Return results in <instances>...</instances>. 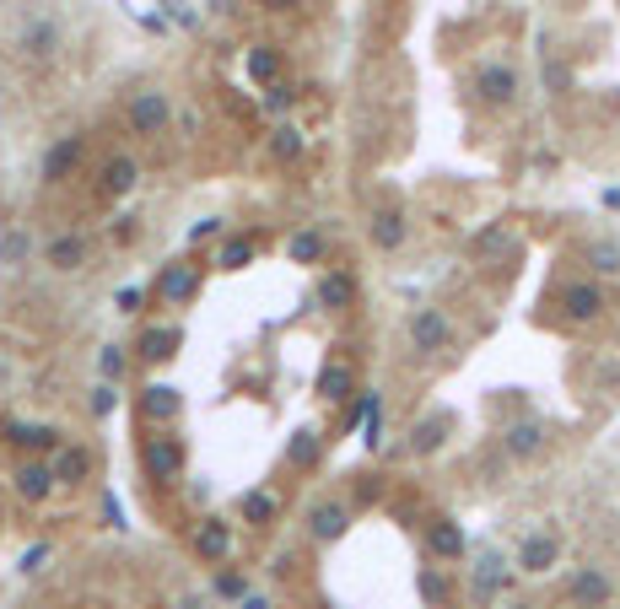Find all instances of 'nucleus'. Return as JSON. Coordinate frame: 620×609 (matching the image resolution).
Wrapping results in <instances>:
<instances>
[{"mask_svg": "<svg viewBox=\"0 0 620 609\" xmlns=\"http://www.w3.org/2000/svg\"><path fill=\"white\" fill-rule=\"evenodd\" d=\"M405 329H410V345H416L421 356H443V351H454V318H448L443 308H416Z\"/></svg>", "mask_w": 620, "mask_h": 609, "instance_id": "obj_1", "label": "nucleus"}, {"mask_svg": "<svg viewBox=\"0 0 620 609\" xmlns=\"http://www.w3.org/2000/svg\"><path fill=\"white\" fill-rule=\"evenodd\" d=\"M167 119H173L167 92L146 86V92H135V97H130V130H135V135H162V130H167Z\"/></svg>", "mask_w": 620, "mask_h": 609, "instance_id": "obj_2", "label": "nucleus"}, {"mask_svg": "<svg viewBox=\"0 0 620 609\" xmlns=\"http://www.w3.org/2000/svg\"><path fill=\"white\" fill-rule=\"evenodd\" d=\"M567 599H572L578 609H605L610 599H616V583H610L605 567H583V572L567 583Z\"/></svg>", "mask_w": 620, "mask_h": 609, "instance_id": "obj_3", "label": "nucleus"}, {"mask_svg": "<svg viewBox=\"0 0 620 609\" xmlns=\"http://www.w3.org/2000/svg\"><path fill=\"white\" fill-rule=\"evenodd\" d=\"M367 237H373V248H378V254H394V248H405V237H410V221H405V210H394V205L373 210V221H367Z\"/></svg>", "mask_w": 620, "mask_h": 609, "instance_id": "obj_4", "label": "nucleus"}, {"mask_svg": "<svg viewBox=\"0 0 620 609\" xmlns=\"http://www.w3.org/2000/svg\"><path fill=\"white\" fill-rule=\"evenodd\" d=\"M502 453H508V459H540V453H545V421H535V416L513 421V426L502 432Z\"/></svg>", "mask_w": 620, "mask_h": 609, "instance_id": "obj_5", "label": "nucleus"}, {"mask_svg": "<svg viewBox=\"0 0 620 609\" xmlns=\"http://www.w3.org/2000/svg\"><path fill=\"white\" fill-rule=\"evenodd\" d=\"M140 464H146L151 480H173V475L184 470V448H178L173 437H151V443L140 448Z\"/></svg>", "mask_w": 620, "mask_h": 609, "instance_id": "obj_6", "label": "nucleus"}, {"mask_svg": "<svg viewBox=\"0 0 620 609\" xmlns=\"http://www.w3.org/2000/svg\"><path fill=\"white\" fill-rule=\"evenodd\" d=\"M427 551H432L437 561H464L470 540H464V529H459L454 518H432V524H427Z\"/></svg>", "mask_w": 620, "mask_h": 609, "instance_id": "obj_7", "label": "nucleus"}, {"mask_svg": "<svg viewBox=\"0 0 620 609\" xmlns=\"http://www.w3.org/2000/svg\"><path fill=\"white\" fill-rule=\"evenodd\" d=\"M475 92H481V103H513L518 97V70L513 65H481Z\"/></svg>", "mask_w": 620, "mask_h": 609, "instance_id": "obj_8", "label": "nucleus"}, {"mask_svg": "<svg viewBox=\"0 0 620 609\" xmlns=\"http://www.w3.org/2000/svg\"><path fill=\"white\" fill-rule=\"evenodd\" d=\"M194 291H200V264H167V270L157 275V297H162V302H173V308H178V302H189Z\"/></svg>", "mask_w": 620, "mask_h": 609, "instance_id": "obj_9", "label": "nucleus"}, {"mask_svg": "<svg viewBox=\"0 0 620 609\" xmlns=\"http://www.w3.org/2000/svg\"><path fill=\"white\" fill-rule=\"evenodd\" d=\"M562 308H567V318H572V324H589V318H599V313H605V291H599L594 281H572V286L562 291Z\"/></svg>", "mask_w": 620, "mask_h": 609, "instance_id": "obj_10", "label": "nucleus"}, {"mask_svg": "<svg viewBox=\"0 0 620 609\" xmlns=\"http://www.w3.org/2000/svg\"><path fill=\"white\" fill-rule=\"evenodd\" d=\"M448 432H454V416H448V410H432L427 421H416V426H410V453H416V459L437 453V448L448 443Z\"/></svg>", "mask_w": 620, "mask_h": 609, "instance_id": "obj_11", "label": "nucleus"}, {"mask_svg": "<svg viewBox=\"0 0 620 609\" xmlns=\"http://www.w3.org/2000/svg\"><path fill=\"white\" fill-rule=\"evenodd\" d=\"M556 556H562V540H556V534H545V529H540V534H529V540L518 545V567H524L529 578L551 572V567H556Z\"/></svg>", "mask_w": 620, "mask_h": 609, "instance_id": "obj_12", "label": "nucleus"}, {"mask_svg": "<svg viewBox=\"0 0 620 609\" xmlns=\"http://www.w3.org/2000/svg\"><path fill=\"white\" fill-rule=\"evenodd\" d=\"M508 561H502V551H486L481 561H475V578H470V594H475V605H491L497 599V588L508 583V572H502Z\"/></svg>", "mask_w": 620, "mask_h": 609, "instance_id": "obj_13", "label": "nucleus"}, {"mask_svg": "<svg viewBox=\"0 0 620 609\" xmlns=\"http://www.w3.org/2000/svg\"><path fill=\"white\" fill-rule=\"evenodd\" d=\"M49 475H54V486H81L86 475H92V453L86 448H54V464H49Z\"/></svg>", "mask_w": 620, "mask_h": 609, "instance_id": "obj_14", "label": "nucleus"}, {"mask_svg": "<svg viewBox=\"0 0 620 609\" xmlns=\"http://www.w3.org/2000/svg\"><path fill=\"white\" fill-rule=\"evenodd\" d=\"M227 551H232V524L205 518V524L194 529V556H200V561H227Z\"/></svg>", "mask_w": 620, "mask_h": 609, "instance_id": "obj_15", "label": "nucleus"}, {"mask_svg": "<svg viewBox=\"0 0 620 609\" xmlns=\"http://www.w3.org/2000/svg\"><path fill=\"white\" fill-rule=\"evenodd\" d=\"M308 529H313V540H324V545H335L346 529H351V513L340 507V502H319L313 513H308Z\"/></svg>", "mask_w": 620, "mask_h": 609, "instance_id": "obj_16", "label": "nucleus"}, {"mask_svg": "<svg viewBox=\"0 0 620 609\" xmlns=\"http://www.w3.org/2000/svg\"><path fill=\"white\" fill-rule=\"evenodd\" d=\"M324 254H329V237L313 232V227H297V232L286 237V259H292V264H324Z\"/></svg>", "mask_w": 620, "mask_h": 609, "instance_id": "obj_17", "label": "nucleus"}, {"mask_svg": "<svg viewBox=\"0 0 620 609\" xmlns=\"http://www.w3.org/2000/svg\"><path fill=\"white\" fill-rule=\"evenodd\" d=\"M54 49H59V27H54V22H27V27H22V54L54 59Z\"/></svg>", "mask_w": 620, "mask_h": 609, "instance_id": "obj_18", "label": "nucleus"}, {"mask_svg": "<svg viewBox=\"0 0 620 609\" xmlns=\"http://www.w3.org/2000/svg\"><path fill=\"white\" fill-rule=\"evenodd\" d=\"M351 302H356V281H351L346 270H329V275L319 281V308H335V313H340V308H351Z\"/></svg>", "mask_w": 620, "mask_h": 609, "instance_id": "obj_19", "label": "nucleus"}, {"mask_svg": "<svg viewBox=\"0 0 620 609\" xmlns=\"http://www.w3.org/2000/svg\"><path fill=\"white\" fill-rule=\"evenodd\" d=\"M11 480H16V497H22V502H43V497L54 491V475H49V464H22Z\"/></svg>", "mask_w": 620, "mask_h": 609, "instance_id": "obj_20", "label": "nucleus"}, {"mask_svg": "<svg viewBox=\"0 0 620 609\" xmlns=\"http://www.w3.org/2000/svg\"><path fill=\"white\" fill-rule=\"evenodd\" d=\"M43 254H49V264H54V270H81V264H86V237L65 232V237H54Z\"/></svg>", "mask_w": 620, "mask_h": 609, "instance_id": "obj_21", "label": "nucleus"}, {"mask_svg": "<svg viewBox=\"0 0 620 609\" xmlns=\"http://www.w3.org/2000/svg\"><path fill=\"white\" fill-rule=\"evenodd\" d=\"M140 410H146L151 421H173V416L184 410V399H178V389H167V383H151V389L140 394Z\"/></svg>", "mask_w": 620, "mask_h": 609, "instance_id": "obj_22", "label": "nucleus"}, {"mask_svg": "<svg viewBox=\"0 0 620 609\" xmlns=\"http://www.w3.org/2000/svg\"><path fill=\"white\" fill-rule=\"evenodd\" d=\"M76 162H81V140H76V135H65L59 146H49V157H43V178H65Z\"/></svg>", "mask_w": 620, "mask_h": 609, "instance_id": "obj_23", "label": "nucleus"}, {"mask_svg": "<svg viewBox=\"0 0 620 609\" xmlns=\"http://www.w3.org/2000/svg\"><path fill=\"white\" fill-rule=\"evenodd\" d=\"M135 178H140V167H135L130 157H108V162H103V189H108V194H130Z\"/></svg>", "mask_w": 620, "mask_h": 609, "instance_id": "obj_24", "label": "nucleus"}, {"mask_svg": "<svg viewBox=\"0 0 620 609\" xmlns=\"http://www.w3.org/2000/svg\"><path fill=\"white\" fill-rule=\"evenodd\" d=\"M178 345H184L178 329H146V335H140V356H146V362H167Z\"/></svg>", "mask_w": 620, "mask_h": 609, "instance_id": "obj_25", "label": "nucleus"}, {"mask_svg": "<svg viewBox=\"0 0 620 609\" xmlns=\"http://www.w3.org/2000/svg\"><path fill=\"white\" fill-rule=\"evenodd\" d=\"M302 146H308V140H302V130H297V124H275V130H270V151H275L281 162H297V157H302Z\"/></svg>", "mask_w": 620, "mask_h": 609, "instance_id": "obj_26", "label": "nucleus"}, {"mask_svg": "<svg viewBox=\"0 0 620 609\" xmlns=\"http://www.w3.org/2000/svg\"><path fill=\"white\" fill-rule=\"evenodd\" d=\"M351 383H356V378H351V367H346V362H329V367H324V378H319L324 399H335V405H340V399H351Z\"/></svg>", "mask_w": 620, "mask_h": 609, "instance_id": "obj_27", "label": "nucleus"}, {"mask_svg": "<svg viewBox=\"0 0 620 609\" xmlns=\"http://www.w3.org/2000/svg\"><path fill=\"white\" fill-rule=\"evenodd\" d=\"M5 432H11L16 448H54V437H59L54 426H27V421H11Z\"/></svg>", "mask_w": 620, "mask_h": 609, "instance_id": "obj_28", "label": "nucleus"}, {"mask_svg": "<svg viewBox=\"0 0 620 609\" xmlns=\"http://www.w3.org/2000/svg\"><path fill=\"white\" fill-rule=\"evenodd\" d=\"M286 464L313 470V464H319V432H297V437L286 443Z\"/></svg>", "mask_w": 620, "mask_h": 609, "instance_id": "obj_29", "label": "nucleus"}, {"mask_svg": "<svg viewBox=\"0 0 620 609\" xmlns=\"http://www.w3.org/2000/svg\"><path fill=\"white\" fill-rule=\"evenodd\" d=\"M243 524H275V497L270 491H243Z\"/></svg>", "mask_w": 620, "mask_h": 609, "instance_id": "obj_30", "label": "nucleus"}, {"mask_svg": "<svg viewBox=\"0 0 620 609\" xmlns=\"http://www.w3.org/2000/svg\"><path fill=\"white\" fill-rule=\"evenodd\" d=\"M243 264H254V243L248 237H227L221 254H216V270H243Z\"/></svg>", "mask_w": 620, "mask_h": 609, "instance_id": "obj_31", "label": "nucleus"}, {"mask_svg": "<svg viewBox=\"0 0 620 609\" xmlns=\"http://www.w3.org/2000/svg\"><path fill=\"white\" fill-rule=\"evenodd\" d=\"M275 70H281V54H275L270 43L248 49V76H254V81H275Z\"/></svg>", "mask_w": 620, "mask_h": 609, "instance_id": "obj_32", "label": "nucleus"}, {"mask_svg": "<svg viewBox=\"0 0 620 609\" xmlns=\"http://www.w3.org/2000/svg\"><path fill=\"white\" fill-rule=\"evenodd\" d=\"M27 254H32V237H27V232H5V237H0V264H22Z\"/></svg>", "mask_w": 620, "mask_h": 609, "instance_id": "obj_33", "label": "nucleus"}, {"mask_svg": "<svg viewBox=\"0 0 620 609\" xmlns=\"http://www.w3.org/2000/svg\"><path fill=\"white\" fill-rule=\"evenodd\" d=\"M216 594H221V599H243V594H248V578H243V572H216Z\"/></svg>", "mask_w": 620, "mask_h": 609, "instance_id": "obj_34", "label": "nucleus"}, {"mask_svg": "<svg viewBox=\"0 0 620 609\" xmlns=\"http://www.w3.org/2000/svg\"><path fill=\"white\" fill-rule=\"evenodd\" d=\"M97 362H103V378H108V383H119V378H124V351H119V345H103V356H97Z\"/></svg>", "mask_w": 620, "mask_h": 609, "instance_id": "obj_35", "label": "nucleus"}, {"mask_svg": "<svg viewBox=\"0 0 620 609\" xmlns=\"http://www.w3.org/2000/svg\"><path fill=\"white\" fill-rule=\"evenodd\" d=\"M589 264H594V270H620V254L610 243H589Z\"/></svg>", "mask_w": 620, "mask_h": 609, "instance_id": "obj_36", "label": "nucleus"}, {"mask_svg": "<svg viewBox=\"0 0 620 609\" xmlns=\"http://www.w3.org/2000/svg\"><path fill=\"white\" fill-rule=\"evenodd\" d=\"M502 243H508V232H502V227H486V232L475 237V254H497Z\"/></svg>", "mask_w": 620, "mask_h": 609, "instance_id": "obj_37", "label": "nucleus"}, {"mask_svg": "<svg viewBox=\"0 0 620 609\" xmlns=\"http://www.w3.org/2000/svg\"><path fill=\"white\" fill-rule=\"evenodd\" d=\"M113 405H119V394H113L108 383H103V389H92V416H108Z\"/></svg>", "mask_w": 620, "mask_h": 609, "instance_id": "obj_38", "label": "nucleus"}, {"mask_svg": "<svg viewBox=\"0 0 620 609\" xmlns=\"http://www.w3.org/2000/svg\"><path fill=\"white\" fill-rule=\"evenodd\" d=\"M216 232H221V221H216V216H205V221H194V227H189V243H205V237H216Z\"/></svg>", "mask_w": 620, "mask_h": 609, "instance_id": "obj_39", "label": "nucleus"}, {"mask_svg": "<svg viewBox=\"0 0 620 609\" xmlns=\"http://www.w3.org/2000/svg\"><path fill=\"white\" fill-rule=\"evenodd\" d=\"M265 108H270V113H281V108H292V92H286V86H270V97H265Z\"/></svg>", "mask_w": 620, "mask_h": 609, "instance_id": "obj_40", "label": "nucleus"}, {"mask_svg": "<svg viewBox=\"0 0 620 609\" xmlns=\"http://www.w3.org/2000/svg\"><path fill=\"white\" fill-rule=\"evenodd\" d=\"M43 561H49V545H32V551H27V556H22V572H38V567H43Z\"/></svg>", "mask_w": 620, "mask_h": 609, "instance_id": "obj_41", "label": "nucleus"}, {"mask_svg": "<svg viewBox=\"0 0 620 609\" xmlns=\"http://www.w3.org/2000/svg\"><path fill=\"white\" fill-rule=\"evenodd\" d=\"M135 308H140V291H135V286H124V291H119V313H135Z\"/></svg>", "mask_w": 620, "mask_h": 609, "instance_id": "obj_42", "label": "nucleus"}, {"mask_svg": "<svg viewBox=\"0 0 620 609\" xmlns=\"http://www.w3.org/2000/svg\"><path fill=\"white\" fill-rule=\"evenodd\" d=\"M421 594H427V599L437 605V599H443V583H437V578H421Z\"/></svg>", "mask_w": 620, "mask_h": 609, "instance_id": "obj_43", "label": "nucleus"}, {"mask_svg": "<svg viewBox=\"0 0 620 609\" xmlns=\"http://www.w3.org/2000/svg\"><path fill=\"white\" fill-rule=\"evenodd\" d=\"M238 609H270V599H259V594H243V599H238Z\"/></svg>", "mask_w": 620, "mask_h": 609, "instance_id": "obj_44", "label": "nucleus"}, {"mask_svg": "<svg viewBox=\"0 0 620 609\" xmlns=\"http://www.w3.org/2000/svg\"><path fill=\"white\" fill-rule=\"evenodd\" d=\"M605 205H610V210H620V189H610V194H605Z\"/></svg>", "mask_w": 620, "mask_h": 609, "instance_id": "obj_45", "label": "nucleus"}, {"mask_svg": "<svg viewBox=\"0 0 620 609\" xmlns=\"http://www.w3.org/2000/svg\"><path fill=\"white\" fill-rule=\"evenodd\" d=\"M265 5H270V11H286V5H297V0H265Z\"/></svg>", "mask_w": 620, "mask_h": 609, "instance_id": "obj_46", "label": "nucleus"}, {"mask_svg": "<svg viewBox=\"0 0 620 609\" xmlns=\"http://www.w3.org/2000/svg\"><path fill=\"white\" fill-rule=\"evenodd\" d=\"M178 609H211V605H205V599H184Z\"/></svg>", "mask_w": 620, "mask_h": 609, "instance_id": "obj_47", "label": "nucleus"}, {"mask_svg": "<svg viewBox=\"0 0 620 609\" xmlns=\"http://www.w3.org/2000/svg\"><path fill=\"white\" fill-rule=\"evenodd\" d=\"M508 609H535V605H508Z\"/></svg>", "mask_w": 620, "mask_h": 609, "instance_id": "obj_48", "label": "nucleus"}, {"mask_svg": "<svg viewBox=\"0 0 620 609\" xmlns=\"http://www.w3.org/2000/svg\"><path fill=\"white\" fill-rule=\"evenodd\" d=\"M324 609H329V605H324Z\"/></svg>", "mask_w": 620, "mask_h": 609, "instance_id": "obj_49", "label": "nucleus"}]
</instances>
